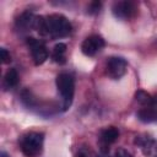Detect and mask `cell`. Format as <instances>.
<instances>
[{"label":"cell","mask_w":157,"mask_h":157,"mask_svg":"<svg viewBox=\"0 0 157 157\" xmlns=\"http://www.w3.org/2000/svg\"><path fill=\"white\" fill-rule=\"evenodd\" d=\"M101 7H102V2H101V1H92V2L88 4L86 12H87L88 15H97V13L99 12Z\"/></svg>","instance_id":"9a60e30c"},{"label":"cell","mask_w":157,"mask_h":157,"mask_svg":"<svg viewBox=\"0 0 157 157\" xmlns=\"http://www.w3.org/2000/svg\"><path fill=\"white\" fill-rule=\"evenodd\" d=\"M26 43H27V47L29 48L33 63L36 65H42L49 56V53H48L45 44L40 39H37L33 37H28L26 39Z\"/></svg>","instance_id":"277c9868"},{"label":"cell","mask_w":157,"mask_h":157,"mask_svg":"<svg viewBox=\"0 0 157 157\" xmlns=\"http://www.w3.org/2000/svg\"><path fill=\"white\" fill-rule=\"evenodd\" d=\"M136 117L140 121L146 123V124L157 123V94L153 96L151 103L139 109V112L136 113Z\"/></svg>","instance_id":"30bf717a"},{"label":"cell","mask_w":157,"mask_h":157,"mask_svg":"<svg viewBox=\"0 0 157 157\" xmlns=\"http://www.w3.org/2000/svg\"><path fill=\"white\" fill-rule=\"evenodd\" d=\"M152 98H153V96L150 94V93H147L146 91L139 90V91L135 92V101L139 102L142 107H144V105H147L148 103H151Z\"/></svg>","instance_id":"5bb4252c"},{"label":"cell","mask_w":157,"mask_h":157,"mask_svg":"<svg viewBox=\"0 0 157 157\" xmlns=\"http://www.w3.org/2000/svg\"><path fill=\"white\" fill-rule=\"evenodd\" d=\"M119 137V130L115 126H108L99 132V151L109 152V146L114 144Z\"/></svg>","instance_id":"9c48e42d"},{"label":"cell","mask_w":157,"mask_h":157,"mask_svg":"<svg viewBox=\"0 0 157 157\" xmlns=\"http://www.w3.org/2000/svg\"><path fill=\"white\" fill-rule=\"evenodd\" d=\"M153 157H157V147H156V150H155V156Z\"/></svg>","instance_id":"44dd1931"},{"label":"cell","mask_w":157,"mask_h":157,"mask_svg":"<svg viewBox=\"0 0 157 157\" xmlns=\"http://www.w3.org/2000/svg\"><path fill=\"white\" fill-rule=\"evenodd\" d=\"M36 29L40 36L60 39L71 34L72 25L64 15L52 13L48 16H37Z\"/></svg>","instance_id":"6da1fadb"},{"label":"cell","mask_w":157,"mask_h":157,"mask_svg":"<svg viewBox=\"0 0 157 157\" xmlns=\"http://www.w3.org/2000/svg\"><path fill=\"white\" fill-rule=\"evenodd\" d=\"M96 157H110V156H109V152H101L99 151V153Z\"/></svg>","instance_id":"d6986e66"},{"label":"cell","mask_w":157,"mask_h":157,"mask_svg":"<svg viewBox=\"0 0 157 157\" xmlns=\"http://www.w3.org/2000/svg\"><path fill=\"white\" fill-rule=\"evenodd\" d=\"M20 76L16 69H9L4 76V87L5 90H11L18 85Z\"/></svg>","instance_id":"4fadbf2b"},{"label":"cell","mask_w":157,"mask_h":157,"mask_svg":"<svg viewBox=\"0 0 157 157\" xmlns=\"http://www.w3.org/2000/svg\"><path fill=\"white\" fill-rule=\"evenodd\" d=\"M134 144L141 148V151L144 152L145 156H151L152 152H155L156 147H157V142L150 136V135H139L135 137Z\"/></svg>","instance_id":"8fae6325"},{"label":"cell","mask_w":157,"mask_h":157,"mask_svg":"<svg viewBox=\"0 0 157 157\" xmlns=\"http://www.w3.org/2000/svg\"><path fill=\"white\" fill-rule=\"evenodd\" d=\"M18 144L21 152L26 157H38L43 151L44 134L38 131H29L20 137Z\"/></svg>","instance_id":"3957f363"},{"label":"cell","mask_w":157,"mask_h":157,"mask_svg":"<svg viewBox=\"0 0 157 157\" xmlns=\"http://www.w3.org/2000/svg\"><path fill=\"white\" fill-rule=\"evenodd\" d=\"M36 22H37V16L32 11L26 10L16 17L15 28L20 33H26L31 29H36Z\"/></svg>","instance_id":"ba28073f"},{"label":"cell","mask_w":157,"mask_h":157,"mask_svg":"<svg viewBox=\"0 0 157 157\" xmlns=\"http://www.w3.org/2000/svg\"><path fill=\"white\" fill-rule=\"evenodd\" d=\"M75 157H88V152L85 148H80L78 152L75 155Z\"/></svg>","instance_id":"ac0fdd59"},{"label":"cell","mask_w":157,"mask_h":157,"mask_svg":"<svg viewBox=\"0 0 157 157\" xmlns=\"http://www.w3.org/2000/svg\"><path fill=\"white\" fill-rule=\"evenodd\" d=\"M0 54H1V61H2V64H9L11 61L10 52L6 48H1L0 49Z\"/></svg>","instance_id":"2e32d148"},{"label":"cell","mask_w":157,"mask_h":157,"mask_svg":"<svg viewBox=\"0 0 157 157\" xmlns=\"http://www.w3.org/2000/svg\"><path fill=\"white\" fill-rule=\"evenodd\" d=\"M112 12L118 20H130L137 13V5L134 1H115L112 6Z\"/></svg>","instance_id":"8992f818"},{"label":"cell","mask_w":157,"mask_h":157,"mask_svg":"<svg viewBox=\"0 0 157 157\" xmlns=\"http://www.w3.org/2000/svg\"><path fill=\"white\" fill-rule=\"evenodd\" d=\"M126 67H128V61L125 58L110 56L105 64V74L113 80H119L125 75Z\"/></svg>","instance_id":"5b68a950"},{"label":"cell","mask_w":157,"mask_h":157,"mask_svg":"<svg viewBox=\"0 0 157 157\" xmlns=\"http://www.w3.org/2000/svg\"><path fill=\"white\" fill-rule=\"evenodd\" d=\"M66 50H67V47L65 43H58L54 45L53 48V52H52V59L54 63L59 64V65H63L66 63Z\"/></svg>","instance_id":"7c38bea8"},{"label":"cell","mask_w":157,"mask_h":157,"mask_svg":"<svg viewBox=\"0 0 157 157\" xmlns=\"http://www.w3.org/2000/svg\"><path fill=\"white\" fill-rule=\"evenodd\" d=\"M0 157H10V156H9L5 151H1V152H0Z\"/></svg>","instance_id":"ffe728a7"},{"label":"cell","mask_w":157,"mask_h":157,"mask_svg":"<svg viewBox=\"0 0 157 157\" xmlns=\"http://www.w3.org/2000/svg\"><path fill=\"white\" fill-rule=\"evenodd\" d=\"M114 157H132V155L128 151V150H125V148H118L117 151H115V156Z\"/></svg>","instance_id":"e0dca14e"},{"label":"cell","mask_w":157,"mask_h":157,"mask_svg":"<svg viewBox=\"0 0 157 157\" xmlns=\"http://www.w3.org/2000/svg\"><path fill=\"white\" fill-rule=\"evenodd\" d=\"M55 85L60 96V108L63 112H66L74 102L75 78L69 72H60L55 78Z\"/></svg>","instance_id":"7a4b0ae2"},{"label":"cell","mask_w":157,"mask_h":157,"mask_svg":"<svg viewBox=\"0 0 157 157\" xmlns=\"http://www.w3.org/2000/svg\"><path fill=\"white\" fill-rule=\"evenodd\" d=\"M105 45V40L99 34H91L81 43V52L86 56H93L99 53Z\"/></svg>","instance_id":"52a82bcc"}]
</instances>
